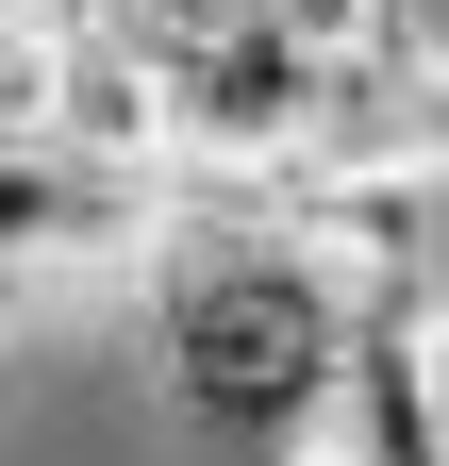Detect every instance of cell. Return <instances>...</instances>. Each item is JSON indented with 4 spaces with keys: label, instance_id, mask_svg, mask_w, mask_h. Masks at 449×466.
<instances>
[{
    "label": "cell",
    "instance_id": "7a4b0ae2",
    "mask_svg": "<svg viewBox=\"0 0 449 466\" xmlns=\"http://www.w3.org/2000/svg\"><path fill=\"white\" fill-rule=\"evenodd\" d=\"M300 167H400V184H449V34L400 17L366 50H333L316 67V134Z\"/></svg>",
    "mask_w": 449,
    "mask_h": 466
},
{
    "label": "cell",
    "instance_id": "277c9868",
    "mask_svg": "<svg viewBox=\"0 0 449 466\" xmlns=\"http://www.w3.org/2000/svg\"><path fill=\"white\" fill-rule=\"evenodd\" d=\"M50 84H67V17H0V167L50 150Z\"/></svg>",
    "mask_w": 449,
    "mask_h": 466
},
{
    "label": "cell",
    "instance_id": "5b68a950",
    "mask_svg": "<svg viewBox=\"0 0 449 466\" xmlns=\"http://www.w3.org/2000/svg\"><path fill=\"white\" fill-rule=\"evenodd\" d=\"M416 417H433V466H449V300H416Z\"/></svg>",
    "mask_w": 449,
    "mask_h": 466
},
{
    "label": "cell",
    "instance_id": "6da1fadb",
    "mask_svg": "<svg viewBox=\"0 0 449 466\" xmlns=\"http://www.w3.org/2000/svg\"><path fill=\"white\" fill-rule=\"evenodd\" d=\"M366 367V300L316 250H150V383L184 433L300 450Z\"/></svg>",
    "mask_w": 449,
    "mask_h": 466
},
{
    "label": "cell",
    "instance_id": "8992f818",
    "mask_svg": "<svg viewBox=\"0 0 449 466\" xmlns=\"http://www.w3.org/2000/svg\"><path fill=\"white\" fill-rule=\"evenodd\" d=\"M266 466H383V450H366V433H350V417H316V433H300V450H266Z\"/></svg>",
    "mask_w": 449,
    "mask_h": 466
},
{
    "label": "cell",
    "instance_id": "52a82bcc",
    "mask_svg": "<svg viewBox=\"0 0 449 466\" xmlns=\"http://www.w3.org/2000/svg\"><path fill=\"white\" fill-rule=\"evenodd\" d=\"M50 17H67V34H100V17H117V0H50Z\"/></svg>",
    "mask_w": 449,
    "mask_h": 466
},
{
    "label": "cell",
    "instance_id": "ba28073f",
    "mask_svg": "<svg viewBox=\"0 0 449 466\" xmlns=\"http://www.w3.org/2000/svg\"><path fill=\"white\" fill-rule=\"evenodd\" d=\"M0 17H50V0H0Z\"/></svg>",
    "mask_w": 449,
    "mask_h": 466
},
{
    "label": "cell",
    "instance_id": "3957f363",
    "mask_svg": "<svg viewBox=\"0 0 449 466\" xmlns=\"http://www.w3.org/2000/svg\"><path fill=\"white\" fill-rule=\"evenodd\" d=\"M50 150L67 167H166L184 134H166V67L117 34H67V84H50Z\"/></svg>",
    "mask_w": 449,
    "mask_h": 466
}]
</instances>
